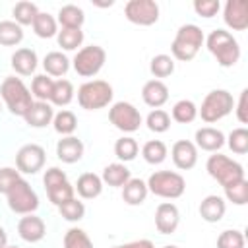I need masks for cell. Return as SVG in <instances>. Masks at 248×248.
Instances as JSON below:
<instances>
[{"mask_svg": "<svg viewBox=\"0 0 248 248\" xmlns=\"http://www.w3.org/2000/svg\"><path fill=\"white\" fill-rule=\"evenodd\" d=\"M19 170L12 167H2L0 169V194H8V190L14 186L16 180H19Z\"/></svg>", "mask_w": 248, "mask_h": 248, "instance_id": "cell-46", "label": "cell"}, {"mask_svg": "<svg viewBox=\"0 0 248 248\" xmlns=\"http://www.w3.org/2000/svg\"><path fill=\"white\" fill-rule=\"evenodd\" d=\"M223 19L232 31H244L248 27V2L229 0L223 8Z\"/></svg>", "mask_w": 248, "mask_h": 248, "instance_id": "cell-13", "label": "cell"}, {"mask_svg": "<svg viewBox=\"0 0 248 248\" xmlns=\"http://www.w3.org/2000/svg\"><path fill=\"white\" fill-rule=\"evenodd\" d=\"M37 52L33 48H17L12 54V68L16 70V74L19 76H31L37 70Z\"/></svg>", "mask_w": 248, "mask_h": 248, "instance_id": "cell-22", "label": "cell"}, {"mask_svg": "<svg viewBox=\"0 0 248 248\" xmlns=\"http://www.w3.org/2000/svg\"><path fill=\"white\" fill-rule=\"evenodd\" d=\"M205 169H207L209 176L215 178L223 188L246 178L244 176V167L238 161H234L227 155H221V153L209 155V159L205 163Z\"/></svg>", "mask_w": 248, "mask_h": 248, "instance_id": "cell-5", "label": "cell"}, {"mask_svg": "<svg viewBox=\"0 0 248 248\" xmlns=\"http://www.w3.org/2000/svg\"><path fill=\"white\" fill-rule=\"evenodd\" d=\"M74 190H78V194H79L83 200H93V198L101 196V192H103V180H101V176L95 174V172H83V174L78 178Z\"/></svg>", "mask_w": 248, "mask_h": 248, "instance_id": "cell-23", "label": "cell"}, {"mask_svg": "<svg viewBox=\"0 0 248 248\" xmlns=\"http://www.w3.org/2000/svg\"><path fill=\"white\" fill-rule=\"evenodd\" d=\"M141 99L147 107L159 108L169 101V87L161 79H149L141 89Z\"/></svg>", "mask_w": 248, "mask_h": 248, "instance_id": "cell-20", "label": "cell"}, {"mask_svg": "<svg viewBox=\"0 0 248 248\" xmlns=\"http://www.w3.org/2000/svg\"><path fill=\"white\" fill-rule=\"evenodd\" d=\"M74 99V85L68 79H56L52 85V93H50V105L56 107H66L70 105Z\"/></svg>", "mask_w": 248, "mask_h": 248, "instance_id": "cell-28", "label": "cell"}, {"mask_svg": "<svg viewBox=\"0 0 248 248\" xmlns=\"http://www.w3.org/2000/svg\"><path fill=\"white\" fill-rule=\"evenodd\" d=\"M130 178H132L130 170L124 163H110L103 169V174H101L103 184H108V186H114V188H122Z\"/></svg>", "mask_w": 248, "mask_h": 248, "instance_id": "cell-25", "label": "cell"}, {"mask_svg": "<svg viewBox=\"0 0 248 248\" xmlns=\"http://www.w3.org/2000/svg\"><path fill=\"white\" fill-rule=\"evenodd\" d=\"M52 85H54V79L46 74H39L33 78V83H31V95L37 99V101H46L50 99V93H52Z\"/></svg>", "mask_w": 248, "mask_h": 248, "instance_id": "cell-35", "label": "cell"}, {"mask_svg": "<svg viewBox=\"0 0 248 248\" xmlns=\"http://www.w3.org/2000/svg\"><path fill=\"white\" fill-rule=\"evenodd\" d=\"M31 25H33L35 35L41 37V39H50V37H54L58 33L56 31V19L46 12H39Z\"/></svg>", "mask_w": 248, "mask_h": 248, "instance_id": "cell-30", "label": "cell"}, {"mask_svg": "<svg viewBox=\"0 0 248 248\" xmlns=\"http://www.w3.org/2000/svg\"><path fill=\"white\" fill-rule=\"evenodd\" d=\"M74 192H76L74 186L66 180V182H60V184L48 188V190H46V196H48V200L58 207V205H62L64 202L72 200V198H74Z\"/></svg>", "mask_w": 248, "mask_h": 248, "instance_id": "cell-43", "label": "cell"}, {"mask_svg": "<svg viewBox=\"0 0 248 248\" xmlns=\"http://www.w3.org/2000/svg\"><path fill=\"white\" fill-rule=\"evenodd\" d=\"M112 85L103 79H91L79 85L78 89V103L85 110H99L105 108L112 101Z\"/></svg>", "mask_w": 248, "mask_h": 248, "instance_id": "cell-6", "label": "cell"}, {"mask_svg": "<svg viewBox=\"0 0 248 248\" xmlns=\"http://www.w3.org/2000/svg\"><path fill=\"white\" fill-rule=\"evenodd\" d=\"M232 108H234L232 95L227 89H213L202 101V107L198 108V114L202 116L203 122L213 124V122L225 118Z\"/></svg>", "mask_w": 248, "mask_h": 248, "instance_id": "cell-7", "label": "cell"}, {"mask_svg": "<svg viewBox=\"0 0 248 248\" xmlns=\"http://www.w3.org/2000/svg\"><path fill=\"white\" fill-rule=\"evenodd\" d=\"M203 33L198 25L194 23H186V25H180L176 35H174V41L170 45V52L176 60L180 62H190L192 58H196V54L200 52L202 45H203Z\"/></svg>", "mask_w": 248, "mask_h": 248, "instance_id": "cell-2", "label": "cell"}, {"mask_svg": "<svg viewBox=\"0 0 248 248\" xmlns=\"http://www.w3.org/2000/svg\"><path fill=\"white\" fill-rule=\"evenodd\" d=\"M180 223L178 207L170 202H163L155 209V227L161 234H172Z\"/></svg>", "mask_w": 248, "mask_h": 248, "instance_id": "cell-14", "label": "cell"}, {"mask_svg": "<svg viewBox=\"0 0 248 248\" xmlns=\"http://www.w3.org/2000/svg\"><path fill=\"white\" fill-rule=\"evenodd\" d=\"M58 211H60V215H62L66 221H72V223H74V221H81V219H83V215H85V205H83V202L72 198V200L64 202L62 205H58Z\"/></svg>", "mask_w": 248, "mask_h": 248, "instance_id": "cell-41", "label": "cell"}, {"mask_svg": "<svg viewBox=\"0 0 248 248\" xmlns=\"http://www.w3.org/2000/svg\"><path fill=\"white\" fill-rule=\"evenodd\" d=\"M83 21H85L83 10L74 4H66L58 10V23L62 25V29H81Z\"/></svg>", "mask_w": 248, "mask_h": 248, "instance_id": "cell-26", "label": "cell"}, {"mask_svg": "<svg viewBox=\"0 0 248 248\" xmlns=\"http://www.w3.org/2000/svg\"><path fill=\"white\" fill-rule=\"evenodd\" d=\"M163 248H178V246H172V244H169V246H163Z\"/></svg>", "mask_w": 248, "mask_h": 248, "instance_id": "cell-52", "label": "cell"}, {"mask_svg": "<svg viewBox=\"0 0 248 248\" xmlns=\"http://www.w3.org/2000/svg\"><path fill=\"white\" fill-rule=\"evenodd\" d=\"M225 198L234 205H244L248 202V180H238L231 186H225Z\"/></svg>", "mask_w": 248, "mask_h": 248, "instance_id": "cell-40", "label": "cell"}, {"mask_svg": "<svg viewBox=\"0 0 248 248\" xmlns=\"http://www.w3.org/2000/svg\"><path fill=\"white\" fill-rule=\"evenodd\" d=\"M236 118H238L240 124H246L248 122V89H242L240 91L238 105H236Z\"/></svg>", "mask_w": 248, "mask_h": 248, "instance_id": "cell-49", "label": "cell"}, {"mask_svg": "<svg viewBox=\"0 0 248 248\" xmlns=\"http://www.w3.org/2000/svg\"><path fill=\"white\" fill-rule=\"evenodd\" d=\"M227 143H229L231 151L236 153V155L248 153V130H246V128H234V130L229 134Z\"/></svg>", "mask_w": 248, "mask_h": 248, "instance_id": "cell-44", "label": "cell"}, {"mask_svg": "<svg viewBox=\"0 0 248 248\" xmlns=\"http://www.w3.org/2000/svg\"><path fill=\"white\" fill-rule=\"evenodd\" d=\"M124 16L130 23L147 27L159 19V4L155 0H130L124 6Z\"/></svg>", "mask_w": 248, "mask_h": 248, "instance_id": "cell-11", "label": "cell"}, {"mask_svg": "<svg viewBox=\"0 0 248 248\" xmlns=\"http://www.w3.org/2000/svg\"><path fill=\"white\" fill-rule=\"evenodd\" d=\"M12 14H14L16 23L23 27V25H31V23H33V19H35L37 14H39V8H37V4H33V2L21 0V2H17V4L14 6Z\"/></svg>", "mask_w": 248, "mask_h": 248, "instance_id": "cell-32", "label": "cell"}, {"mask_svg": "<svg viewBox=\"0 0 248 248\" xmlns=\"http://www.w3.org/2000/svg\"><path fill=\"white\" fill-rule=\"evenodd\" d=\"M138 151H140V145H138V141L134 140V138H130V136H122L120 140H116V143H114V155L120 159V161H134L136 159V155H138Z\"/></svg>", "mask_w": 248, "mask_h": 248, "instance_id": "cell-36", "label": "cell"}, {"mask_svg": "<svg viewBox=\"0 0 248 248\" xmlns=\"http://www.w3.org/2000/svg\"><path fill=\"white\" fill-rule=\"evenodd\" d=\"M141 155L149 165H161L167 159V145L161 140H151L141 147Z\"/></svg>", "mask_w": 248, "mask_h": 248, "instance_id": "cell-34", "label": "cell"}, {"mask_svg": "<svg viewBox=\"0 0 248 248\" xmlns=\"http://www.w3.org/2000/svg\"><path fill=\"white\" fill-rule=\"evenodd\" d=\"M147 184L141 178H130L122 186V200L128 205H141L147 198Z\"/></svg>", "mask_w": 248, "mask_h": 248, "instance_id": "cell-24", "label": "cell"}, {"mask_svg": "<svg viewBox=\"0 0 248 248\" xmlns=\"http://www.w3.org/2000/svg\"><path fill=\"white\" fill-rule=\"evenodd\" d=\"M149 72L155 78H169L174 72V60L169 54H157L149 62Z\"/></svg>", "mask_w": 248, "mask_h": 248, "instance_id": "cell-37", "label": "cell"}, {"mask_svg": "<svg viewBox=\"0 0 248 248\" xmlns=\"http://www.w3.org/2000/svg\"><path fill=\"white\" fill-rule=\"evenodd\" d=\"M170 157H172V163L176 169L190 170L198 163V147L194 145V141L178 140L170 149Z\"/></svg>", "mask_w": 248, "mask_h": 248, "instance_id": "cell-15", "label": "cell"}, {"mask_svg": "<svg viewBox=\"0 0 248 248\" xmlns=\"http://www.w3.org/2000/svg\"><path fill=\"white\" fill-rule=\"evenodd\" d=\"M8 246V234H6V231L0 227V248H6Z\"/></svg>", "mask_w": 248, "mask_h": 248, "instance_id": "cell-51", "label": "cell"}, {"mask_svg": "<svg viewBox=\"0 0 248 248\" xmlns=\"http://www.w3.org/2000/svg\"><path fill=\"white\" fill-rule=\"evenodd\" d=\"M225 211H227V203H225V200H223L221 196H217V194L205 196V198L202 200V203H200V215H202V219L207 221V223H219V221L223 219Z\"/></svg>", "mask_w": 248, "mask_h": 248, "instance_id": "cell-21", "label": "cell"}, {"mask_svg": "<svg viewBox=\"0 0 248 248\" xmlns=\"http://www.w3.org/2000/svg\"><path fill=\"white\" fill-rule=\"evenodd\" d=\"M56 157L62 163H78L83 157V143L81 140H78L76 136H64L62 140H58L56 143Z\"/></svg>", "mask_w": 248, "mask_h": 248, "instance_id": "cell-18", "label": "cell"}, {"mask_svg": "<svg viewBox=\"0 0 248 248\" xmlns=\"http://www.w3.org/2000/svg\"><path fill=\"white\" fill-rule=\"evenodd\" d=\"M58 45L64 50H76L83 43V31L81 29H62L56 33Z\"/></svg>", "mask_w": 248, "mask_h": 248, "instance_id": "cell-42", "label": "cell"}, {"mask_svg": "<svg viewBox=\"0 0 248 248\" xmlns=\"http://www.w3.org/2000/svg\"><path fill=\"white\" fill-rule=\"evenodd\" d=\"M105 60H107L105 48L99 45H89V46H83L76 52L74 70L78 72V76L91 78V76H97L101 72V68L105 66Z\"/></svg>", "mask_w": 248, "mask_h": 248, "instance_id": "cell-9", "label": "cell"}, {"mask_svg": "<svg viewBox=\"0 0 248 248\" xmlns=\"http://www.w3.org/2000/svg\"><path fill=\"white\" fill-rule=\"evenodd\" d=\"M64 248H93V242L83 229L72 227L64 234Z\"/></svg>", "mask_w": 248, "mask_h": 248, "instance_id": "cell-39", "label": "cell"}, {"mask_svg": "<svg viewBox=\"0 0 248 248\" xmlns=\"http://www.w3.org/2000/svg\"><path fill=\"white\" fill-rule=\"evenodd\" d=\"M45 159H46V153L41 145L27 143V145L19 147V151L16 155V167L19 172L35 174L45 167Z\"/></svg>", "mask_w": 248, "mask_h": 248, "instance_id": "cell-12", "label": "cell"}, {"mask_svg": "<svg viewBox=\"0 0 248 248\" xmlns=\"http://www.w3.org/2000/svg\"><path fill=\"white\" fill-rule=\"evenodd\" d=\"M217 248H244V234L236 229H227L217 236Z\"/></svg>", "mask_w": 248, "mask_h": 248, "instance_id": "cell-45", "label": "cell"}, {"mask_svg": "<svg viewBox=\"0 0 248 248\" xmlns=\"http://www.w3.org/2000/svg\"><path fill=\"white\" fill-rule=\"evenodd\" d=\"M6 198H8L10 209L14 213H19V215H29V213H33L39 207V196H37V192L23 178H19V180L14 182V186L8 190Z\"/></svg>", "mask_w": 248, "mask_h": 248, "instance_id": "cell-8", "label": "cell"}, {"mask_svg": "<svg viewBox=\"0 0 248 248\" xmlns=\"http://www.w3.org/2000/svg\"><path fill=\"white\" fill-rule=\"evenodd\" d=\"M6 248H17V246H6Z\"/></svg>", "mask_w": 248, "mask_h": 248, "instance_id": "cell-53", "label": "cell"}, {"mask_svg": "<svg viewBox=\"0 0 248 248\" xmlns=\"http://www.w3.org/2000/svg\"><path fill=\"white\" fill-rule=\"evenodd\" d=\"M145 124H147V128H149L151 132L163 134V132H167V130L170 128V114H169L167 110H163V108H155V110H151V112L147 114Z\"/></svg>", "mask_w": 248, "mask_h": 248, "instance_id": "cell-38", "label": "cell"}, {"mask_svg": "<svg viewBox=\"0 0 248 248\" xmlns=\"http://www.w3.org/2000/svg\"><path fill=\"white\" fill-rule=\"evenodd\" d=\"M23 41V29L16 21H0V45L2 46H16Z\"/></svg>", "mask_w": 248, "mask_h": 248, "instance_id": "cell-29", "label": "cell"}, {"mask_svg": "<svg viewBox=\"0 0 248 248\" xmlns=\"http://www.w3.org/2000/svg\"><path fill=\"white\" fill-rule=\"evenodd\" d=\"M198 116V107L194 105V101L190 99H180L174 103L172 107V120L180 122V124H190L194 122Z\"/></svg>", "mask_w": 248, "mask_h": 248, "instance_id": "cell-31", "label": "cell"}, {"mask_svg": "<svg viewBox=\"0 0 248 248\" xmlns=\"http://www.w3.org/2000/svg\"><path fill=\"white\" fill-rule=\"evenodd\" d=\"M112 248H155L151 240L147 238H140V240H134V242H126V244H118V246H112Z\"/></svg>", "mask_w": 248, "mask_h": 248, "instance_id": "cell-50", "label": "cell"}, {"mask_svg": "<svg viewBox=\"0 0 248 248\" xmlns=\"http://www.w3.org/2000/svg\"><path fill=\"white\" fill-rule=\"evenodd\" d=\"M0 97L4 99V103H6V107H8V110L12 112V114H16V116H25V112L31 108V105H33V95H31V91L27 89V85L19 79V78H16V76H10V78H6L4 81H2V85H0Z\"/></svg>", "mask_w": 248, "mask_h": 248, "instance_id": "cell-3", "label": "cell"}, {"mask_svg": "<svg viewBox=\"0 0 248 248\" xmlns=\"http://www.w3.org/2000/svg\"><path fill=\"white\" fill-rule=\"evenodd\" d=\"M66 180H68L66 178V172L62 169H58V167L46 169L45 170V176H43V182H45V188L46 190L52 188V186H56V184H60V182H66Z\"/></svg>", "mask_w": 248, "mask_h": 248, "instance_id": "cell-48", "label": "cell"}, {"mask_svg": "<svg viewBox=\"0 0 248 248\" xmlns=\"http://www.w3.org/2000/svg\"><path fill=\"white\" fill-rule=\"evenodd\" d=\"M52 126L54 130L64 138V136H72L78 128V118L72 110H60L58 114H54L52 118Z\"/></svg>", "mask_w": 248, "mask_h": 248, "instance_id": "cell-33", "label": "cell"}, {"mask_svg": "<svg viewBox=\"0 0 248 248\" xmlns=\"http://www.w3.org/2000/svg\"><path fill=\"white\" fill-rule=\"evenodd\" d=\"M17 232L19 236L25 240V242H39L45 238V232H46V227H45V221L41 217H37L35 213H29V215H23L17 223Z\"/></svg>", "mask_w": 248, "mask_h": 248, "instance_id": "cell-16", "label": "cell"}, {"mask_svg": "<svg viewBox=\"0 0 248 248\" xmlns=\"http://www.w3.org/2000/svg\"><path fill=\"white\" fill-rule=\"evenodd\" d=\"M108 120L116 130H120L124 134H132V132L140 130V126H141L140 110L132 103H126V101H118L110 107Z\"/></svg>", "mask_w": 248, "mask_h": 248, "instance_id": "cell-10", "label": "cell"}, {"mask_svg": "<svg viewBox=\"0 0 248 248\" xmlns=\"http://www.w3.org/2000/svg\"><path fill=\"white\" fill-rule=\"evenodd\" d=\"M52 118H54V110H52V105L46 101H33L31 108L23 116V120L31 128H45L46 124L52 122Z\"/></svg>", "mask_w": 248, "mask_h": 248, "instance_id": "cell-19", "label": "cell"}, {"mask_svg": "<svg viewBox=\"0 0 248 248\" xmlns=\"http://www.w3.org/2000/svg\"><path fill=\"white\" fill-rule=\"evenodd\" d=\"M147 190L165 200H176L186 190V180L174 170H157L147 178Z\"/></svg>", "mask_w": 248, "mask_h": 248, "instance_id": "cell-4", "label": "cell"}, {"mask_svg": "<svg viewBox=\"0 0 248 248\" xmlns=\"http://www.w3.org/2000/svg\"><path fill=\"white\" fill-rule=\"evenodd\" d=\"M43 68L46 72V76H52V78H60L64 76L68 70H70V60L66 54L58 52V50H52L45 56L43 60Z\"/></svg>", "mask_w": 248, "mask_h": 248, "instance_id": "cell-27", "label": "cell"}, {"mask_svg": "<svg viewBox=\"0 0 248 248\" xmlns=\"http://www.w3.org/2000/svg\"><path fill=\"white\" fill-rule=\"evenodd\" d=\"M207 50L213 54V58L217 60L219 66L223 68H231L238 62L240 58V46L238 41L225 29H215L207 35L205 39Z\"/></svg>", "mask_w": 248, "mask_h": 248, "instance_id": "cell-1", "label": "cell"}, {"mask_svg": "<svg viewBox=\"0 0 248 248\" xmlns=\"http://www.w3.org/2000/svg\"><path fill=\"white\" fill-rule=\"evenodd\" d=\"M194 10L202 17H213L221 10V4H219V0H196Z\"/></svg>", "mask_w": 248, "mask_h": 248, "instance_id": "cell-47", "label": "cell"}, {"mask_svg": "<svg viewBox=\"0 0 248 248\" xmlns=\"http://www.w3.org/2000/svg\"><path fill=\"white\" fill-rule=\"evenodd\" d=\"M196 147L209 151V153H217L223 145H225V134L217 128L211 126H203L200 130H196Z\"/></svg>", "mask_w": 248, "mask_h": 248, "instance_id": "cell-17", "label": "cell"}]
</instances>
